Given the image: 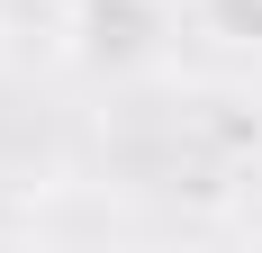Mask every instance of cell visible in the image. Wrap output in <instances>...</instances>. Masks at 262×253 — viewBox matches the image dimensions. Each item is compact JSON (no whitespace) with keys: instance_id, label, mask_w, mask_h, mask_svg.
Listing matches in <instances>:
<instances>
[{"instance_id":"6da1fadb","label":"cell","mask_w":262,"mask_h":253,"mask_svg":"<svg viewBox=\"0 0 262 253\" xmlns=\"http://www.w3.org/2000/svg\"><path fill=\"white\" fill-rule=\"evenodd\" d=\"M63 36H73V64L118 81V73H145L163 54L172 18H163V0H73L63 9Z\"/></svg>"},{"instance_id":"7a4b0ae2","label":"cell","mask_w":262,"mask_h":253,"mask_svg":"<svg viewBox=\"0 0 262 253\" xmlns=\"http://www.w3.org/2000/svg\"><path fill=\"white\" fill-rule=\"evenodd\" d=\"M199 27L217 46H262V0H199Z\"/></svg>"},{"instance_id":"3957f363","label":"cell","mask_w":262,"mask_h":253,"mask_svg":"<svg viewBox=\"0 0 262 253\" xmlns=\"http://www.w3.org/2000/svg\"><path fill=\"white\" fill-rule=\"evenodd\" d=\"M244 244H253V253H262V226H253V235H244Z\"/></svg>"}]
</instances>
